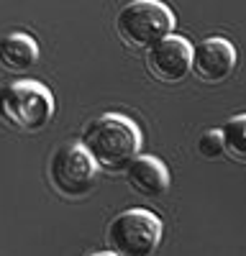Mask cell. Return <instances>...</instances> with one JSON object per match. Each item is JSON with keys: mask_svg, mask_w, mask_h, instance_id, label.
<instances>
[{"mask_svg": "<svg viewBox=\"0 0 246 256\" xmlns=\"http://www.w3.org/2000/svg\"><path fill=\"white\" fill-rule=\"evenodd\" d=\"M126 180H128L131 190L141 198H162L172 184L167 164L149 154H144V156L138 154L126 166Z\"/></svg>", "mask_w": 246, "mask_h": 256, "instance_id": "cell-8", "label": "cell"}, {"mask_svg": "<svg viewBox=\"0 0 246 256\" xmlns=\"http://www.w3.org/2000/svg\"><path fill=\"white\" fill-rule=\"evenodd\" d=\"M98 172V164L80 146V141L59 146L49 159V182L67 200H80L92 192Z\"/></svg>", "mask_w": 246, "mask_h": 256, "instance_id": "cell-5", "label": "cell"}, {"mask_svg": "<svg viewBox=\"0 0 246 256\" xmlns=\"http://www.w3.org/2000/svg\"><path fill=\"white\" fill-rule=\"evenodd\" d=\"M174 28V13L162 0H131L116 16V34L126 46L149 52Z\"/></svg>", "mask_w": 246, "mask_h": 256, "instance_id": "cell-3", "label": "cell"}, {"mask_svg": "<svg viewBox=\"0 0 246 256\" xmlns=\"http://www.w3.org/2000/svg\"><path fill=\"white\" fill-rule=\"evenodd\" d=\"M146 70L164 84H177L192 72V46L188 38L170 34L146 52Z\"/></svg>", "mask_w": 246, "mask_h": 256, "instance_id": "cell-6", "label": "cell"}, {"mask_svg": "<svg viewBox=\"0 0 246 256\" xmlns=\"http://www.w3.org/2000/svg\"><path fill=\"white\" fill-rule=\"evenodd\" d=\"M38 62V44L28 34H6L0 38V67L8 72H26Z\"/></svg>", "mask_w": 246, "mask_h": 256, "instance_id": "cell-9", "label": "cell"}, {"mask_svg": "<svg viewBox=\"0 0 246 256\" xmlns=\"http://www.w3.org/2000/svg\"><path fill=\"white\" fill-rule=\"evenodd\" d=\"M162 220L152 210H126L108 223V251L116 256H154L162 241Z\"/></svg>", "mask_w": 246, "mask_h": 256, "instance_id": "cell-4", "label": "cell"}, {"mask_svg": "<svg viewBox=\"0 0 246 256\" xmlns=\"http://www.w3.org/2000/svg\"><path fill=\"white\" fill-rule=\"evenodd\" d=\"M54 118V95L36 80H16L0 88V120L18 134H38Z\"/></svg>", "mask_w": 246, "mask_h": 256, "instance_id": "cell-2", "label": "cell"}, {"mask_svg": "<svg viewBox=\"0 0 246 256\" xmlns=\"http://www.w3.org/2000/svg\"><path fill=\"white\" fill-rule=\"evenodd\" d=\"M236 46L223 36H208L192 46V74L205 84H220L236 70Z\"/></svg>", "mask_w": 246, "mask_h": 256, "instance_id": "cell-7", "label": "cell"}, {"mask_svg": "<svg viewBox=\"0 0 246 256\" xmlns=\"http://www.w3.org/2000/svg\"><path fill=\"white\" fill-rule=\"evenodd\" d=\"M198 152L202 159H218L223 152V134L216 131V128H210V131H205L200 138H198Z\"/></svg>", "mask_w": 246, "mask_h": 256, "instance_id": "cell-11", "label": "cell"}, {"mask_svg": "<svg viewBox=\"0 0 246 256\" xmlns=\"http://www.w3.org/2000/svg\"><path fill=\"white\" fill-rule=\"evenodd\" d=\"M220 134H223V152L234 162L246 164V113L234 116L220 128Z\"/></svg>", "mask_w": 246, "mask_h": 256, "instance_id": "cell-10", "label": "cell"}, {"mask_svg": "<svg viewBox=\"0 0 246 256\" xmlns=\"http://www.w3.org/2000/svg\"><path fill=\"white\" fill-rule=\"evenodd\" d=\"M80 146L92 156L102 172H126L141 152V128L120 113H106L85 126Z\"/></svg>", "mask_w": 246, "mask_h": 256, "instance_id": "cell-1", "label": "cell"}, {"mask_svg": "<svg viewBox=\"0 0 246 256\" xmlns=\"http://www.w3.org/2000/svg\"><path fill=\"white\" fill-rule=\"evenodd\" d=\"M90 256H116L113 251H98V254H90Z\"/></svg>", "mask_w": 246, "mask_h": 256, "instance_id": "cell-12", "label": "cell"}]
</instances>
